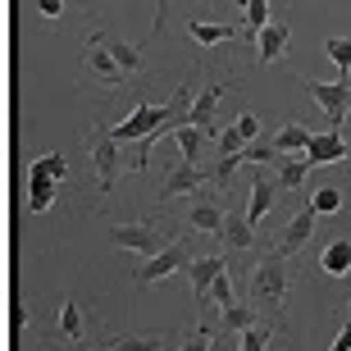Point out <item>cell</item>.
Masks as SVG:
<instances>
[{
	"label": "cell",
	"mask_w": 351,
	"mask_h": 351,
	"mask_svg": "<svg viewBox=\"0 0 351 351\" xmlns=\"http://www.w3.org/2000/svg\"><path fill=\"white\" fill-rule=\"evenodd\" d=\"M156 32H165V0H156Z\"/></svg>",
	"instance_id": "cell-37"
},
{
	"label": "cell",
	"mask_w": 351,
	"mask_h": 351,
	"mask_svg": "<svg viewBox=\"0 0 351 351\" xmlns=\"http://www.w3.org/2000/svg\"><path fill=\"white\" fill-rule=\"evenodd\" d=\"M60 328H64L69 342H82V311L73 301H64V311H60Z\"/></svg>",
	"instance_id": "cell-24"
},
{
	"label": "cell",
	"mask_w": 351,
	"mask_h": 351,
	"mask_svg": "<svg viewBox=\"0 0 351 351\" xmlns=\"http://www.w3.org/2000/svg\"><path fill=\"white\" fill-rule=\"evenodd\" d=\"M87 73H91V78H101L105 87H123V78H128V69L114 60L105 32H87Z\"/></svg>",
	"instance_id": "cell-3"
},
{
	"label": "cell",
	"mask_w": 351,
	"mask_h": 351,
	"mask_svg": "<svg viewBox=\"0 0 351 351\" xmlns=\"http://www.w3.org/2000/svg\"><path fill=\"white\" fill-rule=\"evenodd\" d=\"M187 274H192V287H196V306L206 311L210 306V287H215V278L223 274V261L219 256H196V261L187 265Z\"/></svg>",
	"instance_id": "cell-9"
},
{
	"label": "cell",
	"mask_w": 351,
	"mask_h": 351,
	"mask_svg": "<svg viewBox=\"0 0 351 351\" xmlns=\"http://www.w3.org/2000/svg\"><path fill=\"white\" fill-rule=\"evenodd\" d=\"M274 165H278V182H283V192H292V187H301V182H306V173L315 169V160L306 156V151H292V156L274 160Z\"/></svg>",
	"instance_id": "cell-15"
},
{
	"label": "cell",
	"mask_w": 351,
	"mask_h": 351,
	"mask_svg": "<svg viewBox=\"0 0 351 351\" xmlns=\"http://www.w3.org/2000/svg\"><path fill=\"white\" fill-rule=\"evenodd\" d=\"M119 137L114 132H101L96 142H91V165H96V178H101V187L110 192L114 187V169H119Z\"/></svg>",
	"instance_id": "cell-7"
},
{
	"label": "cell",
	"mask_w": 351,
	"mask_h": 351,
	"mask_svg": "<svg viewBox=\"0 0 351 351\" xmlns=\"http://www.w3.org/2000/svg\"><path fill=\"white\" fill-rule=\"evenodd\" d=\"M347 311H351V301H347Z\"/></svg>",
	"instance_id": "cell-38"
},
{
	"label": "cell",
	"mask_w": 351,
	"mask_h": 351,
	"mask_svg": "<svg viewBox=\"0 0 351 351\" xmlns=\"http://www.w3.org/2000/svg\"><path fill=\"white\" fill-rule=\"evenodd\" d=\"M206 182H210V173L201 169L196 160H182L178 169H173L169 178H165V187H160V196H187V192H201Z\"/></svg>",
	"instance_id": "cell-8"
},
{
	"label": "cell",
	"mask_w": 351,
	"mask_h": 351,
	"mask_svg": "<svg viewBox=\"0 0 351 351\" xmlns=\"http://www.w3.org/2000/svg\"><path fill=\"white\" fill-rule=\"evenodd\" d=\"M210 301H215V306H228V301H237V297H233V278H228V274H219V278H215V287H210Z\"/></svg>",
	"instance_id": "cell-32"
},
{
	"label": "cell",
	"mask_w": 351,
	"mask_h": 351,
	"mask_svg": "<svg viewBox=\"0 0 351 351\" xmlns=\"http://www.w3.org/2000/svg\"><path fill=\"white\" fill-rule=\"evenodd\" d=\"M306 156L315 160V165H338V160H347V142H342V128H328V132H315L311 146H306Z\"/></svg>",
	"instance_id": "cell-10"
},
{
	"label": "cell",
	"mask_w": 351,
	"mask_h": 351,
	"mask_svg": "<svg viewBox=\"0 0 351 351\" xmlns=\"http://www.w3.org/2000/svg\"><path fill=\"white\" fill-rule=\"evenodd\" d=\"M105 41H110V37H105ZM110 51H114V60H119L123 69H128V73H137V69L146 64L142 51H137V46H128V41H110Z\"/></svg>",
	"instance_id": "cell-25"
},
{
	"label": "cell",
	"mask_w": 351,
	"mask_h": 351,
	"mask_svg": "<svg viewBox=\"0 0 351 351\" xmlns=\"http://www.w3.org/2000/svg\"><path fill=\"white\" fill-rule=\"evenodd\" d=\"M319 269L328 274V278H342V274L351 269V237H333L324 247V256H319Z\"/></svg>",
	"instance_id": "cell-17"
},
{
	"label": "cell",
	"mask_w": 351,
	"mask_h": 351,
	"mask_svg": "<svg viewBox=\"0 0 351 351\" xmlns=\"http://www.w3.org/2000/svg\"><path fill=\"white\" fill-rule=\"evenodd\" d=\"M301 87L311 91V101L324 110V119L333 123V128H342V119H347V110H351V73H342L338 82H301Z\"/></svg>",
	"instance_id": "cell-2"
},
{
	"label": "cell",
	"mask_w": 351,
	"mask_h": 351,
	"mask_svg": "<svg viewBox=\"0 0 351 351\" xmlns=\"http://www.w3.org/2000/svg\"><path fill=\"white\" fill-rule=\"evenodd\" d=\"M187 32H192V41L196 46H223V41H233V37H242L247 27H237V23H206V19H187Z\"/></svg>",
	"instance_id": "cell-11"
},
{
	"label": "cell",
	"mask_w": 351,
	"mask_h": 351,
	"mask_svg": "<svg viewBox=\"0 0 351 351\" xmlns=\"http://www.w3.org/2000/svg\"><path fill=\"white\" fill-rule=\"evenodd\" d=\"M265 23H269V0H242V27H247V37H256Z\"/></svg>",
	"instance_id": "cell-23"
},
{
	"label": "cell",
	"mask_w": 351,
	"mask_h": 351,
	"mask_svg": "<svg viewBox=\"0 0 351 351\" xmlns=\"http://www.w3.org/2000/svg\"><path fill=\"white\" fill-rule=\"evenodd\" d=\"M237 128H242V137L251 142V137L261 132V119H256V114H242V119H237Z\"/></svg>",
	"instance_id": "cell-34"
},
{
	"label": "cell",
	"mask_w": 351,
	"mask_h": 351,
	"mask_svg": "<svg viewBox=\"0 0 351 351\" xmlns=\"http://www.w3.org/2000/svg\"><path fill=\"white\" fill-rule=\"evenodd\" d=\"M237 338H242V342H237L242 351H265L274 342V333H269V328H261V324H251L247 333H237Z\"/></svg>",
	"instance_id": "cell-28"
},
{
	"label": "cell",
	"mask_w": 351,
	"mask_h": 351,
	"mask_svg": "<svg viewBox=\"0 0 351 351\" xmlns=\"http://www.w3.org/2000/svg\"><path fill=\"white\" fill-rule=\"evenodd\" d=\"M37 10L46 14V19H60V14H64V0H37Z\"/></svg>",
	"instance_id": "cell-35"
},
{
	"label": "cell",
	"mask_w": 351,
	"mask_h": 351,
	"mask_svg": "<svg viewBox=\"0 0 351 351\" xmlns=\"http://www.w3.org/2000/svg\"><path fill=\"white\" fill-rule=\"evenodd\" d=\"M173 137H178V151H182V160H201V151H206V137L215 142L219 132L201 128V123H178V128H173Z\"/></svg>",
	"instance_id": "cell-16"
},
{
	"label": "cell",
	"mask_w": 351,
	"mask_h": 351,
	"mask_svg": "<svg viewBox=\"0 0 351 351\" xmlns=\"http://www.w3.org/2000/svg\"><path fill=\"white\" fill-rule=\"evenodd\" d=\"M27 169H37V173H51V178H60L64 182V173H69V160L60 156V151H51V156H41V160H32Z\"/></svg>",
	"instance_id": "cell-27"
},
{
	"label": "cell",
	"mask_w": 351,
	"mask_h": 351,
	"mask_svg": "<svg viewBox=\"0 0 351 351\" xmlns=\"http://www.w3.org/2000/svg\"><path fill=\"white\" fill-rule=\"evenodd\" d=\"M110 237H114L119 247L137 251L142 261H151V256L160 251V237H156V228H151V223H114V228H110Z\"/></svg>",
	"instance_id": "cell-6"
},
{
	"label": "cell",
	"mask_w": 351,
	"mask_h": 351,
	"mask_svg": "<svg viewBox=\"0 0 351 351\" xmlns=\"http://www.w3.org/2000/svg\"><path fill=\"white\" fill-rule=\"evenodd\" d=\"M215 142H219V156H237V151H247V137H242L237 123H233V128H223Z\"/></svg>",
	"instance_id": "cell-29"
},
{
	"label": "cell",
	"mask_w": 351,
	"mask_h": 351,
	"mask_svg": "<svg viewBox=\"0 0 351 351\" xmlns=\"http://www.w3.org/2000/svg\"><path fill=\"white\" fill-rule=\"evenodd\" d=\"M287 41H292L287 23H265L261 32H256V51H261V64H274V60H283V55H287Z\"/></svg>",
	"instance_id": "cell-13"
},
{
	"label": "cell",
	"mask_w": 351,
	"mask_h": 351,
	"mask_svg": "<svg viewBox=\"0 0 351 351\" xmlns=\"http://www.w3.org/2000/svg\"><path fill=\"white\" fill-rule=\"evenodd\" d=\"M219 237H223V247H228V251H247L251 242H256V223H251L247 215H228Z\"/></svg>",
	"instance_id": "cell-18"
},
{
	"label": "cell",
	"mask_w": 351,
	"mask_h": 351,
	"mask_svg": "<svg viewBox=\"0 0 351 351\" xmlns=\"http://www.w3.org/2000/svg\"><path fill=\"white\" fill-rule=\"evenodd\" d=\"M242 160H247L242 151H237V156H223L219 165H215V182H219V187H228V182H233V173L242 169Z\"/></svg>",
	"instance_id": "cell-31"
},
{
	"label": "cell",
	"mask_w": 351,
	"mask_h": 351,
	"mask_svg": "<svg viewBox=\"0 0 351 351\" xmlns=\"http://www.w3.org/2000/svg\"><path fill=\"white\" fill-rule=\"evenodd\" d=\"M311 137H315V132L306 128V123H283L278 137H274V146H278V156H292V151H306Z\"/></svg>",
	"instance_id": "cell-21"
},
{
	"label": "cell",
	"mask_w": 351,
	"mask_h": 351,
	"mask_svg": "<svg viewBox=\"0 0 351 351\" xmlns=\"http://www.w3.org/2000/svg\"><path fill=\"white\" fill-rule=\"evenodd\" d=\"M187 265H192V261H187V251H182V247H165V251H156L142 269H132V283H160V278H169V274L187 269Z\"/></svg>",
	"instance_id": "cell-4"
},
{
	"label": "cell",
	"mask_w": 351,
	"mask_h": 351,
	"mask_svg": "<svg viewBox=\"0 0 351 351\" xmlns=\"http://www.w3.org/2000/svg\"><path fill=\"white\" fill-rule=\"evenodd\" d=\"M55 187H60V178H51V173H37V169H27V210H32V215L51 210Z\"/></svg>",
	"instance_id": "cell-14"
},
{
	"label": "cell",
	"mask_w": 351,
	"mask_h": 351,
	"mask_svg": "<svg viewBox=\"0 0 351 351\" xmlns=\"http://www.w3.org/2000/svg\"><path fill=\"white\" fill-rule=\"evenodd\" d=\"M333 351H351V324H347V328H342L338 338H333Z\"/></svg>",
	"instance_id": "cell-36"
},
{
	"label": "cell",
	"mask_w": 351,
	"mask_h": 351,
	"mask_svg": "<svg viewBox=\"0 0 351 351\" xmlns=\"http://www.w3.org/2000/svg\"><path fill=\"white\" fill-rule=\"evenodd\" d=\"M219 324H223V333H247V328L256 324V311H251V306L228 301V306H223V315H219Z\"/></svg>",
	"instance_id": "cell-22"
},
{
	"label": "cell",
	"mask_w": 351,
	"mask_h": 351,
	"mask_svg": "<svg viewBox=\"0 0 351 351\" xmlns=\"http://www.w3.org/2000/svg\"><path fill=\"white\" fill-rule=\"evenodd\" d=\"M278 192H283V182H274V178H265V173H256V178H251V206H247V219H251V223H261L265 215L274 210Z\"/></svg>",
	"instance_id": "cell-12"
},
{
	"label": "cell",
	"mask_w": 351,
	"mask_h": 351,
	"mask_svg": "<svg viewBox=\"0 0 351 351\" xmlns=\"http://www.w3.org/2000/svg\"><path fill=\"white\" fill-rule=\"evenodd\" d=\"M223 219H228V215H223L215 201H196V206L187 210V223H192L196 233H223Z\"/></svg>",
	"instance_id": "cell-20"
},
{
	"label": "cell",
	"mask_w": 351,
	"mask_h": 351,
	"mask_svg": "<svg viewBox=\"0 0 351 351\" xmlns=\"http://www.w3.org/2000/svg\"><path fill=\"white\" fill-rule=\"evenodd\" d=\"M324 51H328V60H333L342 73H351V37H328Z\"/></svg>",
	"instance_id": "cell-26"
},
{
	"label": "cell",
	"mask_w": 351,
	"mask_h": 351,
	"mask_svg": "<svg viewBox=\"0 0 351 351\" xmlns=\"http://www.w3.org/2000/svg\"><path fill=\"white\" fill-rule=\"evenodd\" d=\"M311 206L319 210V215H333V210L342 206V192H338V187H319V192L311 196Z\"/></svg>",
	"instance_id": "cell-30"
},
{
	"label": "cell",
	"mask_w": 351,
	"mask_h": 351,
	"mask_svg": "<svg viewBox=\"0 0 351 351\" xmlns=\"http://www.w3.org/2000/svg\"><path fill=\"white\" fill-rule=\"evenodd\" d=\"M315 215H319L315 206L297 210V215L287 219V228L278 233V242H274V251H278V256H297V251L306 247V242H311V233H315Z\"/></svg>",
	"instance_id": "cell-5"
},
{
	"label": "cell",
	"mask_w": 351,
	"mask_h": 351,
	"mask_svg": "<svg viewBox=\"0 0 351 351\" xmlns=\"http://www.w3.org/2000/svg\"><path fill=\"white\" fill-rule=\"evenodd\" d=\"M242 156H247V165H261V160H274V156H278V146H247Z\"/></svg>",
	"instance_id": "cell-33"
},
{
	"label": "cell",
	"mask_w": 351,
	"mask_h": 351,
	"mask_svg": "<svg viewBox=\"0 0 351 351\" xmlns=\"http://www.w3.org/2000/svg\"><path fill=\"white\" fill-rule=\"evenodd\" d=\"M287 283H292V278H287V256H278V251H274V256H265V261L256 265L251 292H256V297H261L265 306H278V311H283V301H287Z\"/></svg>",
	"instance_id": "cell-1"
},
{
	"label": "cell",
	"mask_w": 351,
	"mask_h": 351,
	"mask_svg": "<svg viewBox=\"0 0 351 351\" xmlns=\"http://www.w3.org/2000/svg\"><path fill=\"white\" fill-rule=\"evenodd\" d=\"M219 101H223V87H201V96L192 101V114H187V123H201V128H210V132H219L210 119H215V110H219Z\"/></svg>",
	"instance_id": "cell-19"
}]
</instances>
